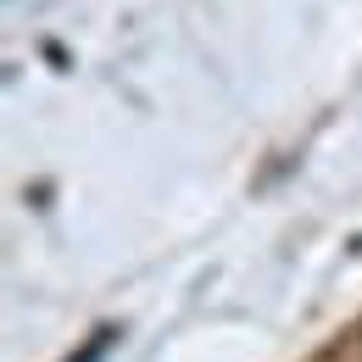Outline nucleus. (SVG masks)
Segmentation results:
<instances>
[{"label": "nucleus", "mask_w": 362, "mask_h": 362, "mask_svg": "<svg viewBox=\"0 0 362 362\" xmlns=\"http://www.w3.org/2000/svg\"><path fill=\"white\" fill-rule=\"evenodd\" d=\"M112 340H117V329H100V334H95V340H90V346H84V351H78L73 362H100V357H106V346H112Z\"/></svg>", "instance_id": "obj_1"}]
</instances>
